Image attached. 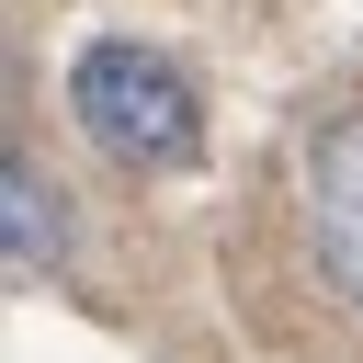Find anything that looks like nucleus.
<instances>
[{
	"label": "nucleus",
	"instance_id": "obj_1",
	"mask_svg": "<svg viewBox=\"0 0 363 363\" xmlns=\"http://www.w3.org/2000/svg\"><path fill=\"white\" fill-rule=\"evenodd\" d=\"M68 113H79L113 159H136V170H182V159L204 147V102H193V79L159 68L147 45H91V57L68 68Z\"/></svg>",
	"mask_w": 363,
	"mask_h": 363
},
{
	"label": "nucleus",
	"instance_id": "obj_2",
	"mask_svg": "<svg viewBox=\"0 0 363 363\" xmlns=\"http://www.w3.org/2000/svg\"><path fill=\"white\" fill-rule=\"evenodd\" d=\"M306 227H318V261L340 272V295L363 306V113H340L306 147Z\"/></svg>",
	"mask_w": 363,
	"mask_h": 363
},
{
	"label": "nucleus",
	"instance_id": "obj_3",
	"mask_svg": "<svg viewBox=\"0 0 363 363\" xmlns=\"http://www.w3.org/2000/svg\"><path fill=\"white\" fill-rule=\"evenodd\" d=\"M0 216H11V272H45L57 261V204H45V182L11 159L0 170Z\"/></svg>",
	"mask_w": 363,
	"mask_h": 363
}]
</instances>
